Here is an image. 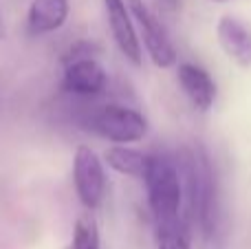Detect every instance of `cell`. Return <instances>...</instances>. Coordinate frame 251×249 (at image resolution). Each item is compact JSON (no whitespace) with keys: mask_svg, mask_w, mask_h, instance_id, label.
Segmentation results:
<instances>
[{"mask_svg":"<svg viewBox=\"0 0 251 249\" xmlns=\"http://www.w3.org/2000/svg\"><path fill=\"white\" fill-rule=\"evenodd\" d=\"M66 249H101V229L95 212L84 210L75 219L73 234H71V245Z\"/></svg>","mask_w":251,"mask_h":249,"instance_id":"obj_13","label":"cell"},{"mask_svg":"<svg viewBox=\"0 0 251 249\" xmlns=\"http://www.w3.org/2000/svg\"><path fill=\"white\" fill-rule=\"evenodd\" d=\"M207 2H212V4H225V2H229V0H207Z\"/></svg>","mask_w":251,"mask_h":249,"instance_id":"obj_16","label":"cell"},{"mask_svg":"<svg viewBox=\"0 0 251 249\" xmlns=\"http://www.w3.org/2000/svg\"><path fill=\"white\" fill-rule=\"evenodd\" d=\"M71 174H73V190L79 205L88 212H97L104 205L108 192V174L101 154L86 144L77 146L73 152Z\"/></svg>","mask_w":251,"mask_h":249,"instance_id":"obj_5","label":"cell"},{"mask_svg":"<svg viewBox=\"0 0 251 249\" xmlns=\"http://www.w3.org/2000/svg\"><path fill=\"white\" fill-rule=\"evenodd\" d=\"M84 124L93 135L108 144L134 146L141 144L150 132V122L141 110L128 104H117V101H108L91 110Z\"/></svg>","mask_w":251,"mask_h":249,"instance_id":"obj_3","label":"cell"},{"mask_svg":"<svg viewBox=\"0 0 251 249\" xmlns=\"http://www.w3.org/2000/svg\"><path fill=\"white\" fill-rule=\"evenodd\" d=\"M194 247V225L187 212L154 221V249H192Z\"/></svg>","mask_w":251,"mask_h":249,"instance_id":"obj_12","label":"cell"},{"mask_svg":"<svg viewBox=\"0 0 251 249\" xmlns=\"http://www.w3.org/2000/svg\"><path fill=\"white\" fill-rule=\"evenodd\" d=\"M185 190V212L192 219L194 229L207 245L218 241L223 223L221 210V185L216 168L207 148L201 144L183 146L176 152Z\"/></svg>","mask_w":251,"mask_h":249,"instance_id":"obj_1","label":"cell"},{"mask_svg":"<svg viewBox=\"0 0 251 249\" xmlns=\"http://www.w3.org/2000/svg\"><path fill=\"white\" fill-rule=\"evenodd\" d=\"M110 86L108 69L100 62L97 55L75 57L64 62L60 88L66 95L79 97V100H95L101 97Z\"/></svg>","mask_w":251,"mask_h":249,"instance_id":"obj_6","label":"cell"},{"mask_svg":"<svg viewBox=\"0 0 251 249\" xmlns=\"http://www.w3.org/2000/svg\"><path fill=\"white\" fill-rule=\"evenodd\" d=\"M156 7L165 13H176L181 9V0H154Z\"/></svg>","mask_w":251,"mask_h":249,"instance_id":"obj_14","label":"cell"},{"mask_svg":"<svg viewBox=\"0 0 251 249\" xmlns=\"http://www.w3.org/2000/svg\"><path fill=\"white\" fill-rule=\"evenodd\" d=\"M174 77L183 97L196 113H209L216 104L218 84L207 69L196 62H178L174 66Z\"/></svg>","mask_w":251,"mask_h":249,"instance_id":"obj_8","label":"cell"},{"mask_svg":"<svg viewBox=\"0 0 251 249\" xmlns=\"http://www.w3.org/2000/svg\"><path fill=\"white\" fill-rule=\"evenodd\" d=\"M106 168L128 179H143L150 163V152L139 150L134 146H124V144H110L108 148L101 152Z\"/></svg>","mask_w":251,"mask_h":249,"instance_id":"obj_11","label":"cell"},{"mask_svg":"<svg viewBox=\"0 0 251 249\" xmlns=\"http://www.w3.org/2000/svg\"><path fill=\"white\" fill-rule=\"evenodd\" d=\"M146 185V201L152 221H163L176 216L185 207V190H183V174L176 154L170 152H150V163L143 174Z\"/></svg>","mask_w":251,"mask_h":249,"instance_id":"obj_2","label":"cell"},{"mask_svg":"<svg viewBox=\"0 0 251 249\" xmlns=\"http://www.w3.org/2000/svg\"><path fill=\"white\" fill-rule=\"evenodd\" d=\"M128 7L132 11L141 49L146 51L148 60L161 71L174 69L178 64V51L159 11L150 7L146 0H128Z\"/></svg>","mask_w":251,"mask_h":249,"instance_id":"obj_4","label":"cell"},{"mask_svg":"<svg viewBox=\"0 0 251 249\" xmlns=\"http://www.w3.org/2000/svg\"><path fill=\"white\" fill-rule=\"evenodd\" d=\"M214 33L223 55L238 69L251 71V26L247 22L234 13H223Z\"/></svg>","mask_w":251,"mask_h":249,"instance_id":"obj_9","label":"cell"},{"mask_svg":"<svg viewBox=\"0 0 251 249\" xmlns=\"http://www.w3.org/2000/svg\"><path fill=\"white\" fill-rule=\"evenodd\" d=\"M101 4H104L106 26L113 38V44L128 64L139 69L143 64V49L128 0H101Z\"/></svg>","mask_w":251,"mask_h":249,"instance_id":"obj_7","label":"cell"},{"mask_svg":"<svg viewBox=\"0 0 251 249\" xmlns=\"http://www.w3.org/2000/svg\"><path fill=\"white\" fill-rule=\"evenodd\" d=\"M7 38V25H4V16L2 11H0V40Z\"/></svg>","mask_w":251,"mask_h":249,"instance_id":"obj_15","label":"cell"},{"mask_svg":"<svg viewBox=\"0 0 251 249\" xmlns=\"http://www.w3.org/2000/svg\"><path fill=\"white\" fill-rule=\"evenodd\" d=\"M71 18L69 0H31L26 7V31L35 38L53 35Z\"/></svg>","mask_w":251,"mask_h":249,"instance_id":"obj_10","label":"cell"}]
</instances>
